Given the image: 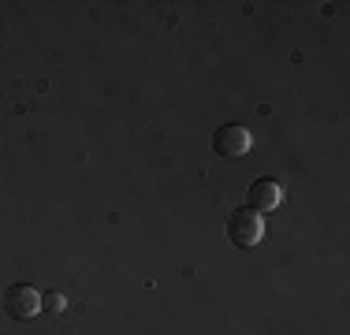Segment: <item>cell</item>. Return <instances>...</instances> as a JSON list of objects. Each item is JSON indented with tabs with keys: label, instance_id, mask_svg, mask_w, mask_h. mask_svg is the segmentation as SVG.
Masks as SVG:
<instances>
[{
	"label": "cell",
	"instance_id": "1",
	"mask_svg": "<svg viewBox=\"0 0 350 335\" xmlns=\"http://www.w3.org/2000/svg\"><path fill=\"white\" fill-rule=\"evenodd\" d=\"M209 146H213L216 157H224V161H239V157L250 153L254 138H250V131L243 127V123H220V127L213 131Z\"/></svg>",
	"mask_w": 350,
	"mask_h": 335
},
{
	"label": "cell",
	"instance_id": "2",
	"mask_svg": "<svg viewBox=\"0 0 350 335\" xmlns=\"http://www.w3.org/2000/svg\"><path fill=\"white\" fill-rule=\"evenodd\" d=\"M228 242L231 246H239V250H250V246H257L261 242V234H265V220L254 213V209H235V213L228 216Z\"/></svg>",
	"mask_w": 350,
	"mask_h": 335
},
{
	"label": "cell",
	"instance_id": "3",
	"mask_svg": "<svg viewBox=\"0 0 350 335\" xmlns=\"http://www.w3.org/2000/svg\"><path fill=\"white\" fill-rule=\"evenodd\" d=\"M0 306H4V313L12 321H30V317L41 313V295L30 283H12L4 291V298H0Z\"/></svg>",
	"mask_w": 350,
	"mask_h": 335
},
{
	"label": "cell",
	"instance_id": "4",
	"mask_svg": "<svg viewBox=\"0 0 350 335\" xmlns=\"http://www.w3.org/2000/svg\"><path fill=\"white\" fill-rule=\"evenodd\" d=\"M280 201H283V190H280L276 179H257L254 187H250V209H254L257 216H261V213H272Z\"/></svg>",
	"mask_w": 350,
	"mask_h": 335
},
{
	"label": "cell",
	"instance_id": "5",
	"mask_svg": "<svg viewBox=\"0 0 350 335\" xmlns=\"http://www.w3.org/2000/svg\"><path fill=\"white\" fill-rule=\"evenodd\" d=\"M41 306H45V309H64V298L60 295H49V298H41Z\"/></svg>",
	"mask_w": 350,
	"mask_h": 335
}]
</instances>
